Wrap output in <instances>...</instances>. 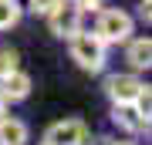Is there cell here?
<instances>
[{
    "instance_id": "cell-8",
    "label": "cell",
    "mask_w": 152,
    "mask_h": 145,
    "mask_svg": "<svg viewBox=\"0 0 152 145\" xmlns=\"http://www.w3.org/2000/svg\"><path fill=\"white\" fill-rule=\"evenodd\" d=\"M27 142V125L17 118H0V145H24Z\"/></svg>"
},
{
    "instance_id": "cell-9",
    "label": "cell",
    "mask_w": 152,
    "mask_h": 145,
    "mask_svg": "<svg viewBox=\"0 0 152 145\" xmlns=\"http://www.w3.org/2000/svg\"><path fill=\"white\" fill-rule=\"evenodd\" d=\"M129 64L135 71H142V68L152 64V44H149V37H139V41L129 44Z\"/></svg>"
},
{
    "instance_id": "cell-4",
    "label": "cell",
    "mask_w": 152,
    "mask_h": 145,
    "mask_svg": "<svg viewBox=\"0 0 152 145\" xmlns=\"http://www.w3.org/2000/svg\"><path fill=\"white\" fill-rule=\"evenodd\" d=\"M48 17H51V31H54L58 37H71V34L78 31V24H81V10H78L75 4H68V0H58L48 10Z\"/></svg>"
},
{
    "instance_id": "cell-5",
    "label": "cell",
    "mask_w": 152,
    "mask_h": 145,
    "mask_svg": "<svg viewBox=\"0 0 152 145\" xmlns=\"http://www.w3.org/2000/svg\"><path fill=\"white\" fill-rule=\"evenodd\" d=\"M105 91H108V98L115 105H129V101H135V98L145 91V85H142L135 74H112L105 81Z\"/></svg>"
},
{
    "instance_id": "cell-13",
    "label": "cell",
    "mask_w": 152,
    "mask_h": 145,
    "mask_svg": "<svg viewBox=\"0 0 152 145\" xmlns=\"http://www.w3.org/2000/svg\"><path fill=\"white\" fill-rule=\"evenodd\" d=\"M75 7H78V10H98L102 0H75Z\"/></svg>"
},
{
    "instance_id": "cell-2",
    "label": "cell",
    "mask_w": 152,
    "mask_h": 145,
    "mask_svg": "<svg viewBox=\"0 0 152 145\" xmlns=\"http://www.w3.org/2000/svg\"><path fill=\"white\" fill-rule=\"evenodd\" d=\"M95 34H98L105 44L129 41V34H132V17L125 14V10H102V14H98V27H95Z\"/></svg>"
},
{
    "instance_id": "cell-14",
    "label": "cell",
    "mask_w": 152,
    "mask_h": 145,
    "mask_svg": "<svg viewBox=\"0 0 152 145\" xmlns=\"http://www.w3.org/2000/svg\"><path fill=\"white\" fill-rule=\"evenodd\" d=\"M0 118H7V98L0 95Z\"/></svg>"
},
{
    "instance_id": "cell-1",
    "label": "cell",
    "mask_w": 152,
    "mask_h": 145,
    "mask_svg": "<svg viewBox=\"0 0 152 145\" xmlns=\"http://www.w3.org/2000/svg\"><path fill=\"white\" fill-rule=\"evenodd\" d=\"M71 58L78 61V68L85 71H102L105 68V41L98 34H71Z\"/></svg>"
},
{
    "instance_id": "cell-6",
    "label": "cell",
    "mask_w": 152,
    "mask_h": 145,
    "mask_svg": "<svg viewBox=\"0 0 152 145\" xmlns=\"http://www.w3.org/2000/svg\"><path fill=\"white\" fill-rule=\"evenodd\" d=\"M112 118H115V125H122L125 132H142V128H149V115H142L139 108H135V101H129V105H115Z\"/></svg>"
},
{
    "instance_id": "cell-11",
    "label": "cell",
    "mask_w": 152,
    "mask_h": 145,
    "mask_svg": "<svg viewBox=\"0 0 152 145\" xmlns=\"http://www.w3.org/2000/svg\"><path fill=\"white\" fill-rule=\"evenodd\" d=\"M17 64H20V54L14 47H0V78H7L10 71H17Z\"/></svg>"
},
{
    "instance_id": "cell-3",
    "label": "cell",
    "mask_w": 152,
    "mask_h": 145,
    "mask_svg": "<svg viewBox=\"0 0 152 145\" xmlns=\"http://www.w3.org/2000/svg\"><path fill=\"white\" fill-rule=\"evenodd\" d=\"M44 145H88V125L81 118L54 122L44 135Z\"/></svg>"
},
{
    "instance_id": "cell-7",
    "label": "cell",
    "mask_w": 152,
    "mask_h": 145,
    "mask_svg": "<svg viewBox=\"0 0 152 145\" xmlns=\"http://www.w3.org/2000/svg\"><path fill=\"white\" fill-rule=\"evenodd\" d=\"M0 95H4L7 101H20V98H27L31 95V78L24 74L20 68L10 71L7 78H0Z\"/></svg>"
},
{
    "instance_id": "cell-10",
    "label": "cell",
    "mask_w": 152,
    "mask_h": 145,
    "mask_svg": "<svg viewBox=\"0 0 152 145\" xmlns=\"http://www.w3.org/2000/svg\"><path fill=\"white\" fill-rule=\"evenodd\" d=\"M17 20H20V7H17V0H0V31H10Z\"/></svg>"
},
{
    "instance_id": "cell-12",
    "label": "cell",
    "mask_w": 152,
    "mask_h": 145,
    "mask_svg": "<svg viewBox=\"0 0 152 145\" xmlns=\"http://www.w3.org/2000/svg\"><path fill=\"white\" fill-rule=\"evenodd\" d=\"M54 4H58V0H31V10H37V14H48Z\"/></svg>"
}]
</instances>
